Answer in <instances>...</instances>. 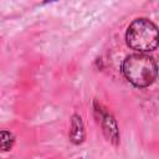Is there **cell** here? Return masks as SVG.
Instances as JSON below:
<instances>
[{"label": "cell", "mask_w": 159, "mask_h": 159, "mask_svg": "<svg viewBox=\"0 0 159 159\" xmlns=\"http://www.w3.org/2000/svg\"><path fill=\"white\" fill-rule=\"evenodd\" d=\"M125 41L130 48L139 53L154 51L158 47V27L149 19H135L127 27Z\"/></svg>", "instance_id": "2"}, {"label": "cell", "mask_w": 159, "mask_h": 159, "mask_svg": "<svg viewBox=\"0 0 159 159\" xmlns=\"http://www.w3.org/2000/svg\"><path fill=\"white\" fill-rule=\"evenodd\" d=\"M70 139L75 144H80L84 140V127H83L82 118L78 114H75L71 119Z\"/></svg>", "instance_id": "4"}, {"label": "cell", "mask_w": 159, "mask_h": 159, "mask_svg": "<svg viewBox=\"0 0 159 159\" xmlns=\"http://www.w3.org/2000/svg\"><path fill=\"white\" fill-rule=\"evenodd\" d=\"M94 113L98 118V122L102 125L103 133L106 135V138L113 143L114 145H117L119 143V130L117 127V122L113 118V116L111 113H108L104 108H102L101 106H94Z\"/></svg>", "instance_id": "3"}, {"label": "cell", "mask_w": 159, "mask_h": 159, "mask_svg": "<svg viewBox=\"0 0 159 159\" xmlns=\"http://www.w3.org/2000/svg\"><path fill=\"white\" fill-rule=\"evenodd\" d=\"M155 60L147 53H133L125 57L122 63L124 77L135 87L150 86L157 78Z\"/></svg>", "instance_id": "1"}, {"label": "cell", "mask_w": 159, "mask_h": 159, "mask_svg": "<svg viewBox=\"0 0 159 159\" xmlns=\"http://www.w3.org/2000/svg\"><path fill=\"white\" fill-rule=\"evenodd\" d=\"M15 143V137L11 132L0 130V150H10Z\"/></svg>", "instance_id": "5"}]
</instances>
